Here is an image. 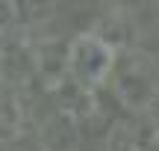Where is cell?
Wrapping results in <instances>:
<instances>
[{
	"label": "cell",
	"mask_w": 159,
	"mask_h": 151,
	"mask_svg": "<svg viewBox=\"0 0 159 151\" xmlns=\"http://www.w3.org/2000/svg\"><path fill=\"white\" fill-rule=\"evenodd\" d=\"M112 62H115V53L112 47L106 45L103 39L97 36H80L71 45V53H68V65H71V74L83 83L85 89H94L106 80V74L112 71Z\"/></svg>",
	"instance_id": "6da1fadb"
}]
</instances>
